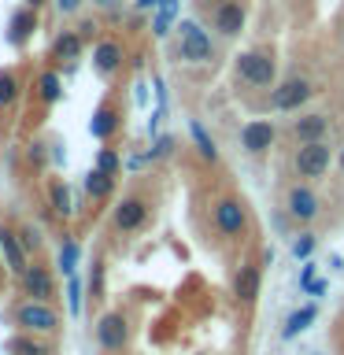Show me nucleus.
<instances>
[{
	"mask_svg": "<svg viewBox=\"0 0 344 355\" xmlns=\"http://www.w3.org/2000/svg\"><path fill=\"white\" fill-rule=\"evenodd\" d=\"M0 259H4V266H8V270L15 274V277L30 266V252H26V244H22L19 230L0 226Z\"/></svg>",
	"mask_w": 344,
	"mask_h": 355,
	"instance_id": "obj_16",
	"label": "nucleus"
},
{
	"mask_svg": "<svg viewBox=\"0 0 344 355\" xmlns=\"http://www.w3.org/2000/svg\"><path fill=\"white\" fill-rule=\"evenodd\" d=\"M82 4H85V0H52V8L60 11L63 19H71V15H78V11H82Z\"/></svg>",
	"mask_w": 344,
	"mask_h": 355,
	"instance_id": "obj_39",
	"label": "nucleus"
},
{
	"mask_svg": "<svg viewBox=\"0 0 344 355\" xmlns=\"http://www.w3.org/2000/svg\"><path fill=\"white\" fill-rule=\"evenodd\" d=\"M329 266H333V270H344V259H341V255H329Z\"/></svg>",
	"mask_w": 344,
	"mask_h": 355,
	"instance_id": "obj_47",
	"label": "nucleus"
},
{
	"mask_svg": "<svg viewBox=\"0 0 344 355\" xmlns=\"http://www.w3.org/2000/svg\"><path fill=\"white\" fill-rule=\"evenodd\" d=\"M237 141H241V148L248 152V155H263V152H270V148H274L277 126H274L270 119H248V122L241 126Z\"/></svg>",
	"mask_w": 344,
	"mask_h": 355,
	"instance_id": "obj_14",
	"label": "nucleus"
},
{
	"mask_svg": "<svg viewBox=\"0 0 344 355\" xmlns=\"http://www.w3.org/2000/svg\"><path fill=\"white\" fill-rule=\"evenodd\" d=\"M78 263H82V244H78V241H63V248H60V274L71 277L78 270Z\"/></svg>",
	"mask_w": 344,
	"mask_h": 355,
	"instance_id": "obj_30",
	"label": "nucleus"
},
{
	"mask_svg": "<svg viewBox=\"0 0 344 355\" xmlns=\"http://www.w3.org/2000/svg\"><path fill=\"white\" fill-rule=\"evenodd\" d=\"M122 67H130V55H126V49H122V41L100 37L93 44V71L100 78H108V82H115V78L122 74Z\"/></svg>",
	"mask_w": 344,
	"mask_h": 355,
	"instance_id": "obj_11",
	"label": "nucleus"
},
{
	"mask_svg": "<svg viewBox=\"0 0 344 355\" xmlns=\"http://www.w3.org/2000/svg\"><path fill=\"white\" fill-rule=\"evenodd\" d=\"M178 148V137L174 133H160V137H152V148H148V159H163V155H171Z\"/></svg>",
	"mask_w": 344,
	"mask_h": 355,
	"instance_id": "obj_33",
	"label": "nucleus"
},
{
	"mask_svg": "<svg viewBox=\"0 0 344 355\" xmlns=\"http://www.w3.org/2000/svg\"><path fill=\"white\" fill-rule=\"evenodd\" d=\"M211 4H218V0H211Z\"/></svg>",
	"mask_w": 344,
	"mask_h": 355,
	"instance_id": "obj_50",
	"label": "nucleus"
},
{
	"mask_svg": "<svg viewBox=\"0 0 344 355\" xmlns=\"http://www.w3.org/2000/svg\"><path fill=\"white\" fill-rule=\"evenodd\" d=\"M152 100H155V104H171V100H166V82H163V74H152Z\"/></svg>",
	"mask_w": 344,
	"mask_h": 355,
	"instance_id": "obj_40",
	"label": "nucleus"
},
{
	"mask_svg": "<svg viewBox=\"0 0 344 355\" xmlns=\"http://www.w3.org/2000/svg\"><path fill=\"white\" fill-rule=\"evenodd\" d=\"M19 237H22V244H26V252H37V248H41V230L33 226V222L19 226Z\"/></svg>",
	"mask_w": 344,
	"mask_h": 355,
	"instance_id": "obj_34",
	"label": "nucleus"
},
{
	"mask_svg": "<svg viewBox=\"0 0 344 355\" xmlns=\"http://www.w3.org/2000/svg\"><path fill=\"white\" fill-rule=\"evenodd\" d=\"M63 93H67V89H63V74L55 71V67H44V71L33 78V96H37L44 107H55L63 100Z\"/></svg>",
	"mask_w": 344,
	"mask_h": 355,
	"instance_id": "obj_20",
	"label": "nucleus"
},
{
	"mask_svg": "<svg viewBox=\"0 0 344 355\" xmlns=\"http://www.w3.org/2000/svg\"><path fill=\"white\" fill-rule=\"evenodd\" d=\"M259 288H263V266L244 263L241 270L233 274V296H237V304H255V300H259Z\"/></svg>",
	"mask_w": 344,
	"mask_h": 355,
	"instance_id": "obj_18",
	"label": "nucleus"
},
{
	"mask_svg": "<svg viewBox=\"0 0 344 355\" xmlns=\"http://www.w3.org/2000/svg\"><path fill=\"white\" fill-rule=\"evenodd\" d=\"M178 8H182V0H166L160 11H152V26H148V33H152L155 41H166V37H171V33L178 30Z\"/></svg>",
	"mask_w": 344,
	"mask_h": 355,
	"instance_id": "obj_23",
	"label": "nucleus"
},
{
	"mask_svg": "<svg viewBox=\"0 0 344 355\" xmlns=\"http://www.w3.org/2000/svg\"><path fill=\"white\" fill-rule=\"evenodd\" d=\"M233 74L244 89H274L277 82V60L266 49H244L233 60Z\"/></svg>",
	"mask_w": 344,
	"mask_h": 355,
	"instance_id": "obj_1",
	"label": "nucleus"
},
{
	"mask_svg": "<svg viewBox=\"0 0 344 355\" xmlns=\"http://www.w3.org/2000/svg\"><path fill=\"white\" fill-rule=\"evenodd\" d=\"M178 55L182 63H211L215 60V37L200 19H178Z\"/></svg>",
	"mask_w": 344,
	"mask_h": 355,
	"instance_id": "obj_2",
	"label": "nucleus"
},
{
	"mask_svg": "<svg viewBox=\"0 0 344 355\" xmlns=\"http://www.w3.org/2000/svg\"><path fill=\"white\" fill-rule=\"evenodd\" d=\"M67 311H71L74 318L85 311V282H82L78 274L67 277Z\"/></svg>",
	"mask_w": 344,
	"mask_h": 355,
	"instance_id": "obj_27",
	"label": "nucleus"
},
{
	"mask_svg": "<svg viewBox=\"0 0 344 355\" xmlns=\"http://www.w3.org/2000/svg\"><path fill=\"white\" fill-rule=\"evenodd\" d=\"M41 30V11L37 8H30V4H22L11 11V19H8V30H4V41L11 44V49H26L30 37Z\"/></svg>",
	"mask_w": 344,
	"mask_h": 355,
	"instance_id": "obj_13",
	"label": "nucleus"
},
{
	"mask_svg": "<svg viewBox=\"0 0 344 355\" xmlns=\"http://www.w3.org/2000/svg\"><path fill=\"white\" fill-rule=\"evenodd\" d=\"M96 8H104V11H111V8H119V0H93Z\"/></svg>",
	"mask_w": 344,
	"mask_h": 355,
	"instance_id": "obj_45",
	"label": "nucleus"
},
{
	"mask_svg": "<svg viewBox=\"0 0 344 355\" xmlns=\"http://www.w3.org/2000/svg\"><path fill=\"white\" fill-rule=\"evenodd\" d=\"M337 166H341V174H344V148L337 152Z\"/></svg>",
	"mask_w": 344,
	"mask_h": 355,
	"instance_id": "obj_48",
	"label": "nucleus"
},
{
	"mask_svg": "<svg viewBox=\"0 0 344 355\" xmlns=\"http://www.w3.org/2000/svg\"><path fill=\"white\" fill-rule=\"evenodd\" d=\"M133 104H137V107L152 104V78H148V82H133Z\"/></svg>",
	"mask_w": 344,
	"mask_h": 355,
	"instance_id": "obj_37",
	"label": "nucleus"
},
{
	"mask_svg": "<svg viewBox=\"0 0 344 355\" xmlns=\"http://www.w3.org/2000/svg\"><path fill=\"white\" fill-rule=\"evenodd\" d=\"M333 130L329 115H322V111H300L293 119V126H289V137L296 144H311V141H326Z\"/></svg>",
	"mask_w": 344,
	"mask_h": 355,
	"instance_id": "obj_15",
	"label": "nucleus"
},
{
	"mask_svg": "<svg viewBox=\"0 0 344 355\" xmlns=\"http://www.w3.org/2000/svg\"><path fill=\"white\" fill-rule=\"evenodd\" d=\"M15 326H22V333H55L60 329V311L44 300H26L15 307Z\"/></svg>",
	"mask_w": 344,
	"mask_h": 355,
	"instance_id": "obj_9",
	"label": "nucleus"
},
{
	"mask_svg": "<svg viewBox=\"0 0 344 355\" xmlns=\"http://www.w3.org/2000/svg\"><path fill=\"white\" fill-rule=\"evenodd\" d=\"M49 152H52V163H55V166H63V163H67V152H63V141H60V137H52V141H49Z\"/></svg>",
	"mask_w": 344,
	"mask_h": 355,
	"instance_id": "obj_42",
	"label": "nucleus"
},
{
	"mask_svg": "<svg viewBox=\"0 0 344 355\" xmlns=\"http://www.w3.org/2000/svg\"><path fill=\"white\" fill-rule=\"evenodd\" d=\"M315 318H318V300H315V304H304V307H296L293 315L285 318V326H282V340H296L300 333H304V329H307Z\"/></svg>",
	"mask_w": 344,
	"mask_h": 355,
	"instance_id": "obj_25",
	"label": "nucleus"
},
{
	"mask_svg": "<svg viewBox=\"0 0 344 355\" xmlns=\"http://www.w3.org/2000/svg\"><path fill=\"white\" fill-rule=\"evenodd\" d=\"M11 352L15 355H49V344L37 340V333H19V337L11 340Z\"/></svg>",
	"mask_w": 344,
	"mask_h": 355,
	"instance_id": "obj_29",
	"label": "nucleus"
},
{
	"mask_svg": "<svg viewBox=\"0 0 344 355\" xmlns=\"http://www.w3.org/2000/svg\"><path fill=\"white\" fill-rule=\"evenodd\" d=\"M285 215L300 222V226H311L318 215H322V196L315 193L311 182H296L285 189Z\"/></svg>",
	"mask_w": 344,
	"mask_h": 355,
	"instance_id": "obj_6",
	"label": "nucleus"
},
{
	"mask_svg": "<svg viewBox=\"0 0 344 355\" xmlns=\"http://www.w3.org/2000/svg\"><path fill=\"white\" fill-rule=\"evenodd\" d=\"M82 193H85L89 200H96V204H100V200H108L111 193H115V178L93 166V171H85V174H82Z\"/></svg>",
	"mask_w": 344,
	"mask_h": 355,
	"instance_id": "obj_24",
	"label": "nucleus"
},
{
	"mask_svg": "<svg viewBox=\"0 0 344 355\" xmlns=\"http://www.w3.org/2000/svg\"><path fill=\"white\" fill-rule=\"evenodd\" d=\"M148 163H152L148 152H130L126 159H122V171H126V174H137V171H144Z\"/></svg>",
	"mask_w": 344,
	"mask_h": 355,
	"instance_id": "obj_35",
	"label": "nucleus"
},
{
	"mask_svg": "<svg viewBox=\"0 0 344 355\" xmlns=\"http://www.w3.org/2000/svg\"><path fill=\"white\" fill-rule=\"evenodd\" d=\"M315 93H318V85L311 82V78L289 74L285 82H274V89H270V107H274V111H300V107H307L311 100H315Z\"/></svg>",
	"mask_w": 344,
	"mask_h": 355,
	"instance_id": "obj_4",
	"label": "nucleus"
},
{
	"mask_svg": "<svg viewBox=\"0 0 344 355\" xmlns=\"http://www.w3.org/2000/svg\"><path fill=\"white\" fill-rule=\"evenodd\" d=\"M326 288H329V282H326V277H315V282L307 285V293H311V296L318 300V296H326Z\"/></svg>",
	"mask_w": 344,
	"mask_h": 355,
	"instance_id": "obj_44",
	"label": "nucleus"
},
{
	"mask_svg": "<svg viewBox=\"0 0 344 355\" xmlns=\"http://www.w3.org/2000/svg\"><path fill=\"white\" fill-rule=\"evenodd\" d=\"M93 333H96V344L104 352H122L130 344V322H126V315H119V311H104V315L96 318Z\"/></svg>",
	"mask_w": 344,
	"mask_h": 355,
	"instance_id": "obj_12",
	"label": "nucleus"
},
{
	"mask_svg": "<svg viewBox=\"0 0 344 355\" xmlns=\"http://www.w3.org/2000/svg\"><path fill=\"white\" fill-rule=\"evenodd\" d=\"M89 293H93V296L104 293V259H96L93 270H89Z\"/></svg>",
	"mask_w": 344,
	"mask_h": 355,
	"instance_id": "obj_36",
	"label": "nucleus"
},
{
	"mask_svg": "<svg viewBox=\"0 0 344 355\" xmlns=\"http://www.w3.org/2000/svg\"><path fill=\"white\" fill-rule=\"evenodd\" d=\"M189 137H193V148L204 163H218V144L211 137V130L204 126V119H189Z\"/></svg>",
	"mask_w": 344,
	"mask_h": 355,
	"instance_id": "obj_22",
	"label": "nucleus"
},
{
	"mask_svg": "<svg viewBox=\"0 0 344 355\" xmlns=\"http://www.w3.org/2000/svg\"><path fill=\"white\" fill-rule=\"evenodd\" d=\"M166 0H133V15H144V11H160Z\"/></svg>",
	"mask_w": 344,
	"mask_h": 355,
	"instance_id": "obj_41",
	"label": "nucleus"
},
{
	"mask_svg": "<svg viewBox=\"0 0 344 355\" xmlns=\"http://www.w3.org/2000/svg\"><path fill=\"white\" fill-rule=\"evenodd\" d=\"M211 226H215V233H222V237L237 241L244 230H248V207H244L241 196H218L215 204H211Z\"/></svg>",
	"mask_w": 344,
	"mask_h": 355,
	"instance_id": "obj_5",
	"label": "nucleus"
},
{
	"mask_svg": "<svg viewBox=\"0 0 344 355\" xmlns=\"http://www.w3.org/2000/svg\"><path fill=\"white\" fill-rule=\"evenodd\" d=\"M22 4H30V8H37V11H41V8H49L52 0H22Z\"/></svg>",
	"mask_w": 344,
	"mask_h": 355,
	"instance_id": "obj_46",
	"label": "nucleus"
},
{
	"mask_svg": "<svg viewBox=\"0 0 344 355\" xmlns=\"http://www.w3.org/2000/svg\"><path fill=\"white\" fill-rule=\"evenodd\" d=\"M152 218V207L144 196H122L115 207H111V230L115 233H141Z\"/></svg>",
	"mask_w": 344,
	"mask_h": 355,
	"instance_id": "obj_10",
	"label": "nucleus"
},
{
	"mask_svg": "<svg viewBox=\"0 0 344 355\" xmlns=\"http://www.w3.org/2000/svg\"><path fill=\"white\" fill-rule=\"evenodd\" d=\"M315 248H318V237L311 230H304V233H296V241H293V259H311L315 255Z\"/></svg>",
	"mask_w": 344,
	"mask_h": 355,
	"instance_id": "obj_32",
	"label": "nucleus"
},
{
	"mask_svg": "<svg viewBox=\"0 0 344 355\" xmlns=\"http://www.w3.org/2000/svg\"><path fill=\"white\" fill-rule=\"evenodd\" d=\"M78 33H82V41H100V22L96 19H78Z\"/></svg>",
	"mask_w": 344,
	"mask_h": 355,
	"instance_id": "obj_38",
	"label": "nucleus"
},
{
	"mask_svg": "<svg viewBox=\"0 0 344 355\" xmlns=\"http://www.w3.org/2000/svg\"><path fill=\"white\" fill-rule=\"evenodd\" d=\"M333 159H337V155H333L329 137L326 141H311V144H296V152H293V174L300 178V182H318V178L329 174Z\"/></svg>",
	"mask_w": 344,
	"mask_h": 355,
	"instance_id": "obj_3",
	"label": "nucleus"
},
{
	"mask_svg": "<svg viewBox=\"0 0 344 355\" xmlns=\"http://www.w3.org/2000/svg\"><path fill=\"white\" fill-rule=\"evenodd\" d=\"M49 207H52V215L60 218V222H71V218L78 215V200H74L71 182L52 178V182H49Z\"/></svg>",
	"mask_w": 344,
	"mask_h": 355,
	"instance_id": "obj_19",
	"label": "nucleus"
},
{
	"mask_svg": "<svg viewBox=\"0 0 344 355\" xmlns=\"http://www.w3.org/2000/svg\"><path fill=\"white\" fill-rule=\"evenodd\" d=\"M244 26H248V4L244 0H218L211 8V30L222 41H237L244 33Z\"/></svg>",
	"mask_w": 344,
	"mask_h": 355,
	"instance_id": "obj_7",
	"label": "nucleus"
},
{
	"mask_svg": "<svg viewBox=\"0 0 344 355\" xmlns=\"http://www.w3.org/2000/svg\"><path fill=\"white\" fill-rule=\"evenodd\" d=\"M341 49H344V30H341Z\"/></svg>",
	"mask_w": 344,
	"mask_h": 355,
	"instance_id": "obj_49",
	"label": "nucleus"
},
{
	"mask_svg": "<svg viewBox=\"0 0 344 355\" xmlns=\"http://www.w3.org/2000/svg\"><path fill=\"white\" fill-rule=\"evenodd\" d=\"M19 96H22V74L15 67H0V107L19 104Z\"/></svg>",
	"mask_w": 344,
	"mask_h": 355,
	"instance_id": "obj_26",
	"label": "nucleus"
},
{
	"mask_svg": "<svg viewBox=\"0 0 344 355\" xmlns=\"http://www.w3.org/2000/svg\"><path fill=\"white\" fill-rule=\"evenodd\" d=\"M115 130H119V107L100 104V107L93 111V119H89V133H93V141L108 144L111 137H115Z\"/></svg>",
	"mask_w": 344,
	"mask_h": 355,
	"instance_id": "obj_21",
	"label": "nucleus"
},
{
	"mask_svg": "<svg viewBox=\"0 0 344 355\" xmlns=\"http://www.w3.org/2000/svg\"><path fill=\"white\" fill-rule=\"evenodd\" d=\"M315 263H311V259H304V270H300V288H307L311 282H315Z\"/></svg>",
	"mask_w": 344,
	"mask_h": 355,
	"instance_id": "obj_43",
	"label": "nucleus"
},
{
	"mask_svg": "<svg viewBox=\"0 0 344 355\" xmlns=\"http://www.w3.org/2000/svg\"><path fill=\"white\" fill-rule=\"evenodd\" d=\"M96 171H104V174H111V178H119L122 174V155H119V148H111V144H104V148H96Z\"/></svg>",
	"mask_w": 344,
	"mask_h": 355,
	"instance_id": "obj_28",
	"label": "nucleus"
},
{
	"mask_svg": "<svg viewBox=\"0 0 344 355\" xmlns=\"http://www.w3.org/2000/svg\"><path fill=\"white\" fill-rule=\"evenodd\" d=\"M52 159V152H49V141H30L26 144V163L33 166V171H44Z\"/></svg>",
	"mask_w": 344,
	"mask_h": 355,
	"instance_id": "obj_31",
	"label": "nucleus"
},
{
	"mask_svg": "<svg viewBox=\"0 0 344 355\" xmlns=\"http://www.w3.org/2000/svg\"><path fill=\"white\" fill-rule=\"evenodd\" d=\"M19 285H22V293H26L30 300H44V304H52L55 285H52V270H49V266L30 263L26 270L19 274Z\"/></svg>",
	"mask_w": 344,
	"mask_h": 355,
	"instance_id": "obj_17",
	"label": "nucleus"
},
{
	"mask_svg": "<svg viewBox=\"0 0 344 355\" xmlns=\"http://www.w3.org/2000/svg\"><path fill=\"white\" fill-rule=\"evenodd\" d=\"M49 55H52V63L60 67L63 78L78 74V67H82V55H85L82 33H78V30H60V33L52 37V44H49Z\"/></svg>",
	"mask_w": 344,
	"mask_h": 355,
	"instance_id": "obj_8",
	"label": "nucleus"
}]
</instances>
